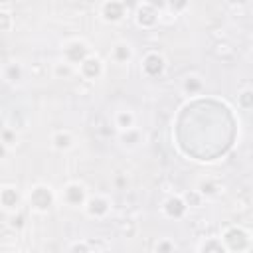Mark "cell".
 I'll return each mask as SVG.
<instances>
[{"label": "cell", "mask_w": 253, "mask_h": 253, "mask_svg": "<svg viewBox=\"0 0 253 253\" xmlns=\"http://www.w3.org/2000/svg\"><path fill=\"white\" fill-rule=\"evenodd\" d=\"M12 253H26V251H12Z\"/></svg>", "instance_id": "28"}, {"label": "cell", "mask_w": 253, "mask_h": 253, "mask_svg": "<svg viewBox=\"0 0 253 253\" xmlns=\"http://www.w3.org/2000/svg\"><path fill=\"white\" fill-rule=\"evenodd\" d=\"M24 71H22V65L20 63H8L4 67V79L10 81V83H18L22 79Z\"/></svg>", "instance_id": "18"}, {"label": "cell", "mask_w": 253, "mask_h": 253, "mask_svg": "<svg viewBox=\"0 0 253 253\" xmlns=\"http://www.w3.org/2000/svg\"><path fill=\"white\" fill-rule=\"evenodd\" d=\"M77 69H79V75H81L83 79H87V81H97V79H101L103 73H105V63H103L101 57L89 55Z\"/></svg>", "instance_id": "8"}, {"label": "cell", "mask_w": 253, "mask_h": 253, "mask_svg": "<svg viewBox=\"0 0 253 253\" xmlns=\"http://www.w3.org/2000/svg\"><path fill=\"white\" fill-rule=\"evenodd\" d=\"M237 105L241 109H253V89H243L237 95Z\"/></svg>", "instance_id": "20"}, {"label": "cell", "mask_w": 253, "mask_h": 253, "mask_svg": "<svg viewBox=\"0 0 253 253\" xmlns=\"http://www.w3.org/2000/svg\"><path fill=\"white\" fill-rule=\"evenodd\" d=\"M12 28V16L8 10H0V30L2 32H10Z\"/></svg>", "instance_id": "23"}, {"label": "cell", "mask_w": 253, "mask_h": 253, "mask_svg": "<svg viewBox=\"0 0 253 253\" xmlns=\"http://www.w3.org/2000/svg\"><path fill=\"white\" fill-rule=\"evenodd\" d=\"M154 251H156V253H174V243H172V239H168V237L158 239L156 245H154Z\"/></svg>", "instance_id": "21"}, {"label": "cell", "mask_w": 253, "mask_h": 253, "mask_svg": "<svg viewBox=\"0 0 253 253\" xmlns=\"http://www.w3.org/2000/svg\"><path fill=\"white\" fill-rule=\"evenodd\" d=\"M140 69L146 77L154 79V77H160L166 69V59L158 53V51H148L144 57H142V63H140Z\"/></svg>", "instance_id": "7"}, {"label": "cell", "mask_w": 253, "mask_h": 253, "mask_svg": "<svg viewBox=\"0 0 253 253\" xmlns=\"http://www.w3.org/2000/svg\"><path fill=\"white\" fill-rule=\"evenodd\" d=\"M61 198L67 206L71 208H85L89 196H87V190L81 182H69L63 186V192H61Z\"/></svg>", "instance_id": "4"}, {"label": "cell", "mask_w": 253, "mask_h": 253, "mask_svg": "<svg viewBox=\"0 0 253 253\" xmlns=\"http://www.w3.org/2000/svg\"><path fill=\"white\" fill-rule=\"evenodd\" d=\"M251 57H253V47H251Z\"/></svg>", "instance_id": "29"}, {"label": "cell", "mask_w": 253, "mask_h": 253, "mask_svg": "<svg viewBox=\"0 0 253 253\" xmlns=\"http://www.w3.org/2000/svg\"><path fill=\"white\" fill-rule=\"evenodd\" d=\"M83 210H85V213H87L89 217L101 219V217H105V215L109 213L111 202H109L107 198H103V196H91V198L87 200V204H85Z\"/></svg>", "instance_id": "11"}, {"label": "cell", "mask_w": 253, "mask_h": 253, "mask_svg": "<svg viewBox=\"0 0 253 253\" xmlns=\"http://www.w3.org/2000/svg\"><path fill=\"white\" fill-rule=\"evenodd\" d=\"M198 194L202 196V198H211V196H215L217 192H219V186L211 180V178H202L200 182H198Z\"/></svg>", "instance_id": "17"}, {"label": "cell", "mask_w": 253, "mask_h": 253, "mask_svg": "<svg viewBox=\"0 0 253 253\" xmlns=\"http://www.w3.org/2000/svg\"><path fill=\"white\" fill-rule=\"evenodd\" d=\"M69 253H91V249H89V245L85 241H77V243L71 245Z\"/></svg>", "instance_id": "25"}, {"label": "cell", "mask_w": 253, "mask_h": 253, "mask_svg": "<svg viewBox=\"0 0 253 253\" xmlns=\"http://www.w3.org/2000/svg\"><path fill=\"white\" fill-rule=\"evenodd\" d=\"M26 200H28L30 208H32L34 211H38V213H47V211L55 206V194H53V190H51L49 186H45V184H36V186H32L30 192H28V196H26Z\"/></svg>", "instance_id": "1"}, {"label": "cell", "mask_w": 253, "mask_h": 253, "mask_svg": "<svg viewBox=\"0 0 253 253\" xmlns=\"http://www.w3.org/2000/svg\"><path fill=\"white\" fill-rule=\"evenodd\" d=\"M99 16L107 24H117L126 16V6H125V2H119V0H107L101 4Z\"/></svg>", "instance_id": "5"}, {"label": "cell", "mask_w": 253, "mask_h": 253, "mask_svg": "<svg viewBox=\"0 0 253 253\" xmlns=\"http://www.w3.org/2000/svg\"><path fill=\"white\" fill-rule=\"evenodd\" d=\"M134 123H136V117H134L132 111H128V109L117 111V115H115V126H117L121 132L134 130Z\"/></svg>", "instance_id": "13"}, {"label": "cell", "mask_w": 253, "mask_h": 253, "mask_svg": "<svg viewBox=\"0 0 253 253\" xmlns=\"http://www.w3.org/2000/svg\"><path fill=\"white\" fill-rule=\"evenodd\" d=\"M188 208H190V206L186 204L184 196H170V198H166L164 204H162V211H164V215L170 217V219H182V217L186 215Z\"/></svg>", "instance_id": "9"}, {"label": "cell", "mask_w": 253, "mask_h": 253, "mask_svg": "<svg viewBox=\"0 0 253 253\" xmlns=\"http://www.w3.org/2000/svg\"><path fill=\"white\" fill-rule=\"evenodd\" d=\"M53 73H55L57 77H69V75L73 73V67H71L69 63H65V61H59V63H55Z\"/></svg>", "instance_id": "22"}, {"label": "cell", "mask_w": 253, "mask_h": 253, "mask_svg": "<svg viewBox=\"0 0 253 253\" xmlns=\"http://www.w3.org/2000/svg\"><path fill=\"white\" fill-rule=\"evenodd\" d=\"M202 89H204V81H202L200 75L192 73V75H186V77H184V81H182V91H184L186 95H198Z\"/></svg>", "instance_id": "16"}, {"label": "cell", "mask_w": 253, "mask_h": 253, "mask_svg": "<svg viewBox=\"0 0 253 253\" xmlns=\"http://www.w3.org/2000/svg\"><path fill=\"white\" fill-rule=\"evenodd\" d=\"M0 204H2L4 211L16 213L20 204H22V196H20V192L14 186H2V190H0Z\"/></svg>", "instance_id": "10"}, {"label": "cell", "mask_w": 253, "mask_h": 253, "mask_svg": "<svg viewBox=\"0 0 253 253\" xmlns=\"http://www.w3.org/2000/svg\"><path fill=\"white\" fill-rule=\"evenodd\" d=\"M198 253H229L227 247L223 245L221 237H210V239H204L200 243V249Z\"/></svg>", "instance_id": "15"}, {"label": "cell", "mask_w": 253, "mask_h": 253, "mask_svg": "<svg viewBox=\"0 0 253 253\" xmlns=\"http://www.w3.org/2000/svg\"><path fill=\"white\" fill-rule=\"evenodd\" d=\"M184 200H186V204H188V206H200L202 196H200V194H198V190H196V192L186 194V196H184Z\"/></svg>", "instance_id": "24"}, {"label": "cell", "mask_w": 253, "mask_h": 253, "mask_svg": "<svg viewBox=\"0 0 253 253\" xmlns=\"http://www.w3.org/2000/svg\"><path fill=\"white\" fill-rule=\"evenodd\" d=\"M221 241H223V245L227 247L229 253H245V251H249V247L253 243L249 231L239 227V225L227 227L221 235Z\"/></svg>", "instance_id": "2"}, {"label": "cell", "mask_w": 253, "mask_h": 253, "mask_svg": "<svg viewBox=\"0 0 253 253\" xmlns=\"http://www.w3.org/2000/svg\"><path fill=\"white\" fill-rule=\"evenodd\" d=\"M158 6L152 4V2H142L136 6V12H134V20L140 28H154L158 24Z\"/></svg>", "instance_id": "6"}, {"label": "cell", "mask_w": 253, "mask_h": 253, "mask_svg": "<svg viewBox=\"0 0 253 253\" xmlns=\"http://www.w3.org/2000/svg\"><path fill=\"white\" fill-rule=\"evenodd\" d=\"M123 142L126 144V140H128V144H134L136 140H138V132H134V130H128V132H123Z\"/></svg>", "instance_id": "26"}, {"label": "cell", "mask_w": 253, "mask_h": 253, "mask_svg": "<svg viewBox=\"0 0 253 253\" xmlns=\"http://www.w3.org/2000/svg\"><path fill=\"white\" fill-rule=\"evenodd\" d=\"M61 53H63V61L69 63L71 67H79L89 55H93L89 43L83 42V40H69V42H65Z\"/></svg>", "instance_id": "3"}, {"label": "cell", "mask_w": 253, "mask_h": 253, "mask_svg": "<svg viewBox=\"0 0 253 253\" xmlns=\"http://www.w3.org/2000/svg\"><path fill=\"white\" fill-rule=\"evenodd\" d=\"M10 225H12L14 229H20V227L24 225V217H22L20 213H14V215H12V221H10Z\"/></svg>", "instance_id": "27"}, {"label": "cell", "mask_w": 253, "mask_h": 253, "mask_svg": "<svg viewBox=\"0 0 253 253\" xmlns=\"http://www.w3.org/2000/svg\"><path fill=\"white\" fill-rule=\"evenodd\" d=\"M16 140H18V134H16V130L14 128H4L2 130V148H12V146H16Z\"/></svg>", "instance_id": "19"}, {"label": "cell", "mask_w": 253, "mask_h": 253, "mask_svg": "<svg viewBox=\"0 0 253 253\" xmlns=\"http://www.w3.org/2000/svg\"><path fill=\"white\" fill-rule=\"evenodd\" d=\"M111 59L119 65H125L132 59V47L126 43V42H117L113 47H111Z\"/></svg>", "instance_id": "12"}, {"label": "cell", "mask_w": 253, "mask_h": 253, "mask_svg": "<svg viewBox=\"0 0 253 253\" xmlns=\"http://www.w3.org/2000/svg\"><path fill=\"white\" fill-rule=\"evenodd\" d=\"M51 146L55 148V150H59V152H63V150H69L71 146H73V134L69 132V130H55L53 134H51Z\"/></svg>", "instance_id": "14"}]
</instances>
